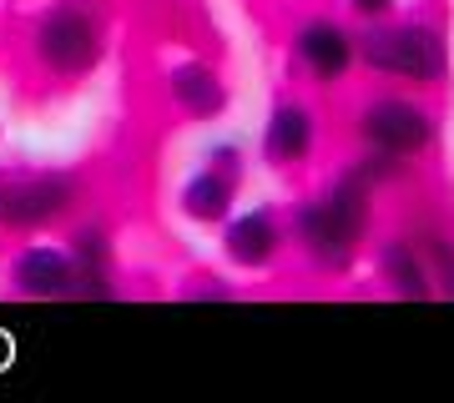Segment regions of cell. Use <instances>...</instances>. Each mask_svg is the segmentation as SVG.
I'll return each instance as SVG.
<instances>
[{
    "label": "cell",
    "instance_id": "6",
    "mask_svg": "<svg viewBox=\"0 0 454 403\" xmlns=\"http://www.w3.org/2000/svg\"><path fill=\"white\" fill-rule=\"evenodd\" d=\"M11 288H16L20 298H35V303H51V298H76L82 273H76L71 247H51V242H31V247H20L16 262H11Z\"/></svg>",
    "mask_w": 454,
    "mask_h": 403
},
{
    "label": "cell",
    "instance_id": "1",
    "mask_svg": "<svg viewBox=\"0 0 454 403\" xmlns=\"http://www.w3.org/2000/svg\"><path fill=\"white\" fill-rule=\"evenodd\" d=\"M373 222V182L364 167H348L324 197H313L293 212V237L303 247V258L324 273H348L358 247L369 242Z\"/></svg>",
    "mask_w": 454,
    "mask_h": 403
},
{
    "label": "cell",
    "instance_id": "2",
    "mask_svg": "<svg viewBox=\"0 0 454 403\" xmlns=\"http://www.w3.org/2000/svg\"><path fill=\"white\" fill-rule=\"evenodd\" d=\"M358 61L409 86H439L450 76V41L429 20H373L358 35Z\"/></svg>",
    "mask_w": 454,
    "mask_h": 403
},
{
    "label": "cell",
    "instance_id": "15",
    "mask_svg": "<svg viewBox=\"0 0 454 403\" xmlns=\"http://www.w3.org/2000/svg\"><path fill=\"white\" fill-rule=\"evenodd\" d=\"M207 167H223V172H232V177H238V172H243V151H238V146H212Z\"/></svg>",
    "mask_w": 454,
    "mask_h": 403
},
{
    "label": "cell",
    "instance_id": "4",
    "mask_svg": "<svg viewBox=\"0 0 454 403\" xmlns=\"http://www.w3.org/2000/svg\"><path fill=\"white\" fill-rule=\"evenodd\" d=\"M358 142H364V151H384V157L414 161L439 142V116L424 101L373 97L358 106Z\"/></svg>",
    "mask_w": 454,
    "mask_h": 403
},
{
    "label": "cell",
    "instance_id": "11",
    "mask_svg": "<svg viewBox=\"0 0 454 403\" xmlns=\"http://www.w3.org/2000/svg\"><path fill=\"white\" fill-rule=\"evenodd\" d=\"M167 91H172V106L182 116H192V121H217L227 112V81L202 61H182L172 66V76H167Z\"/></svg>",
    "mask_w": 454,
    "mask_h": 403
},
{
    "label": "cell",
    "instance_id": "7",
    "mask_svg": "<svg viewBox=\"0 0 454 403\" xmlns=\"http://www.w3.org/2000/svg\"><path fill=\"white\" fill-rule=\"evenodd\" d=\"M293 56L318 86H339L358 66V35H348V26L339 20H309L293 35Z\"/></svg>",
    "mask_w": 454,
    "mask_h": 403
},
{
    "label": "cell",
    "instance_id": "14",
    "mask_svg": "<svg viewBox=\"0 0 454 403\" xmlns=\"http://www.w3.org/2000/svg\"><path fill=\"white\" fill-rule=\"evenodd\" d=\"M394 11H399V0H348V16H358V20H389Z\"/></svg>",
    "mask_w": 454,
    "mask_h": 403
},
{
    "label": "cell",
    "instance_id": "13",
    "mask_svg": "<svg viewBox=\"0 0 454 403\" xmlns=\"http://www.w3.org/2000/svg\"><path fill=\"white\" fill-rule=\"evenodd\" d=\"M419 252L429 262V277H434V298H454V242L444 232H419Z\"/></svg>",
    "mask_w": 454,
    "mask_h": 403
},
{
    "label": "cell",
    "instance_id": "8",
    "mask_svg": "<svg viewBox=\"0 0 454 403\" xmlns=\"http://www.w3.org/2000/svg\"><path fill=\"white\" fill-rule=\"evenodd\" d=\"M373 267H379V283L404 303H429L434 298V277H429V262H424L414 237H384L373 247Z\"/></svg>",
    "mask_w": 454,
    "mask_h": 403
},
{
    "label": "cell",
    "instance_id": "3",
    "mask_svg": "<svg viewBox=\"0 0 454 403\" xmlns=\"http://www.w3.org/2000/svg\"><path fill=\"white\" fill-rule=\"evenodd\" d=\"M101 50H106L101 46V20L76 0H61L35 20V61L46 66L51 76L76 81L86 71H97Z\"/></svg>",
    "mask_w": 454,
    "mask_h": 403
},
{
    "label": "cell",
    "instance_id": "9",
    "mask_svg": "<svg viewBox=\"0 0 454 403\" xmlns=\"http://www.w3.org/2000/svg\"><path fill=\"white\" fill-rule=\"evenodd\" d=\"M223 252H227L232 267L262 273V267H273L278 252H283V227H278L273 212H243V217H227Z\"/></svg>",
    "mask_w": 454,
    "mask_h": 403
},
{
    "label": "cell",
    "instance_id": "5",
    "mask_svg": "<svg viewBox=\"0 0 454 403\" xmlns=\"http://www.w3.org/2000/svg\"><path fill=\"white\" fill-rule=\"evenodd\" d=\"M71 207V182L56 172H0V227L35 232Z\"/></svg>",
    "mask_w": 454,
    "mask_h": 403
},
{
    "label": "cell",
    "instance_id": "12",
    "mask_svg": "<svg viewBox=\"0 0 454 403\" xmlns=\"http://www.w3.org/2000/svg\"><path fill=\"white\" fill-rule=\"evenodd\" d=\"M232 202H238V177L223 172V167H202L197 177L182 182L177 192V212L197 227H217L232 217Z\"/></svg>",
    "mask_w": 454,
    "mask_h": 403
},
{
    "label": "cell",
    "instance_id": "10",
    "mask_svg": "<svg viewBox=\"0 0 454 403\" xmlns=\"http://www.w3.org/2000/svg\"><path fill=\"white\" fill-rule=\"evenodd\" d=\"M318 146V121H313V106L303 101H283L273 106L268 127H262V157L273 167H303Z\"/></svg>",
    "mask_w": 454,
    "mask_h": 403
}]
</instances>
